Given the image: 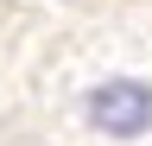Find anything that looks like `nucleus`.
Wrapping results in <instances>:
<instances>
[{
	"instance_id": "1",
	"label": "nucleus",
	"mask_w": 152,
	"mask_h": 146,
	"mask_svg": "<svg viewBox=\"0 0 152 146\" xmlns=\"http://www.w3.org/2000/svg\"><path fill=\"white\" fill-rule=\"evenodd\" d=\"M83 121L108 140H146L152 134V83L146 76H108L83 95Z\"/></svg>"
}]
</instances>
